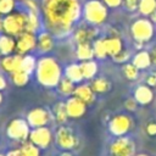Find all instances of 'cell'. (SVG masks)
<instances>
[{
  "label": "cell",
  "instance_id": "1",
  "mask_svg": "<svg viewBox=\"0 0 156 156\" xmlns=\"http://www.w3.org/2000/svg\"><path fill=\"white\" fill-rule=\"evenodd\" d=\"M43 15L46 27L56 35L69 32L79 17L77 0H43Z\"/></svg>",
  "mask_w": 156,
  "mask_h": 156
},
{
  "label": "cell",
  "instance_id": "2",
  "mask_svg": "<svg viewBox=\"0 0 156 156\" xmlns=\"http://www.w3.org/2000/svg\"><path fill=\"white\" fill-rule=\"evenodd\" d=\"M37 78L45 87H55L61 79V69L52 57H43L37 66Z\"/></svg>",
  "mask_w": 156,
  "mask_h": 156
},
{
  "label": "cell",
  "instance_id": "3",
  "mask_svg": "<svg viewBox=\"0 0 156 156\" xmlns=\"http://www.w3.org/2000/svg\"><path fill=\"white\" fill-rule=\"evenodd\" d=\"M28 13L11 12L2 20V29L10 37H18L27 29Z\"/></svg>",
  "mask_w": 156,
  "mask_h": 156
},
{
  "label": "cell",
  "instance_id": "4",
  "mask_svg": "<svg viewBox=\"0 0 156 156\" xmlns=\"http://www.w3.org/2000/svg\"><path fill=\"white\" fill-rule=\"evenodd\" d=\"M84 16L90 23L99 24V23H102L106 20L107 11H106L105 5L101 1L90 0L84 6Z\"/></svg>",
  "mask_w": 156,
  "mask_h": 156
},
{
  "label": "cell",
  "instance_id": "5",
  "mask_svg": "<svg viewBox=\"0 0 156 156\" xmlns=\"http://www.w3.org/2000/svg\"><path fill=\"white\" fill-rule=\"evenodd\" d=\"M130 32H132L133 38L136 41H140V43L147 41L154 34L152 22L146 18L136 20L135 22H133V24L130 27Z\"/></svg>",
  "mask_w": 156,
  "mask_h": 156
},
{
  "label": "cell",
  "instance_id": "6",
  "mask_svg": "<svg viewBox=\"0 0 156 156\" xmlns=\"http://www.w3.org/2000/svg\"><path fill=\"white\" fill-rule=\"evenodd\" d=\"M7 134L10 138L16 139V140H24L27 136H29V128L28 123L23 119H13L10 122L7 127Z\"/></svg>",
  "mask_w": 156,
  "mask_h": 156
},
{
  "label": "cell",
  "instance_id": "7",
  "mask_svg": "<svg viewBox=\"0 0 156 156\" xmlns=\"http://www.w3.org/2000/svg\"><path fill=\"white\" fill-rule=\"evenodd\" d=\"M112 156H132L134 154V144L128 138H118L110 146Z\"/></svg>",
  "mask_w": 156,
  "mask_h": 156
},
{
  "label": "cell",
  "instance_id": "8",
  "mask_svg": "<svg viewBox=\"0 0 156 156\" xmlns=\"http://www.w3.org/2000/svg\"><path fill=\"white\" fill-rule=\"evenodd\" d=\"M35 45H37V38L34 37V33L23 32L22 34H20L17 37L15 50H16L17 55H22V54L30 51Z\"/></svg>",
  "mask_w": 156,
  "mask_h": 156
},
{
  "label": "cell",
  "instance_id": "9",
  "mask_svg": "<svg viewBox=\"0 0 156 156\" xmlns=\"http://www.w3.org/2000/svg\"><path fill=\"white\" fill-rule=\"evenodd\" d=\"M132 124V119L126 115H117L110 122V130L115 135H123L126 134Z\"/></svg>",
  "mask_w": 156,
  "mask_h": 156
},
{
  "label": "cell",
  "instance_id": "10",
  "mask_svg": "<svg viewBox=\"0 0 156 156\" xmlns=\"http://www.w3.org/2000/svg\"><path fill=\"white\" fill-rule=\"evenodd\" d=\"M29 139L30 143L39 147H46L51 141V133L45 127H38L29 133Z\"/></svg>",
  "mask_w": 156,
  "mask_h": 156
},
{
  "label": "cell",
  "instance_id": "11",
  "mask_svg": "<svg viewBox=\"0 0 156 156\" xmlns=\"http://www.w3.org/2000/svg\"><path fill=\"white\" fill-rule=\"evenodd\" d=\"M56 143L63 149H72V147H74L77 140H76L73 132L69 128L61 127V128H58V130L56 133Z\"/></svg>",
  "mask_w": 156,
  "mask_h": 156
},
{
  "label": "cell",
  "instance_id": "12",
  "mask_svg": "<svg viewBox=\"0 0 156 156\" xmlns=\"http://www.w3.org/2000/svg\"><path fill=\"white\" fill-rule=\"evenodd\" d=\"M50 121V113L45 108H34L28 113V124L38 128L44 127Z\"/></svg>",
  "mask_w": 156,
  "mask_h": 156
},
{
  "label": "cell",
  "instance_id": "13",
  "mask_svg": "<svg viewBox=\"0 0 156 156\" xmlns=\"http://www.w3.org/2000/svg\"><path fill=\"white\" fill-rule=\"evenodd\" d=\"M66 110H67V115L69 117L78 118V117L84 115V112H85V104L82 100H79L78 98L73 96V98H71L66 102Z\"/></svg>",
  "mask_w": 156,
  "mask_h": 156
},
{
  "label": "cell",
  "instance_id": "14",
  "mask_svg": "<svg viewBox=\"0 0 156 156\" xmlns=\"http://www.w3.org/2000/svg\"><path fill=\"white\" fill-rule=\"evenodd\" d=\"M22 61L23 57L21 55H15V56H5L1 60V67L7 71V72H16L22 69Z\"/></svg>",
  "mask_w": 156,
  "mask_h": 156
},
{
  "label": "cell",
  "instance_id": "15",
  "mask_svg": "<svg viewBox=\"0 0 156 156\" xmlns=\"http://www.w3.org/2000/svg\"><path fill=\"white\" fill-rule=\"evenodd\" d=\"M73 96H76L79 100H82L85 105L91 104L94 101V91L90 88V85H79L78 88L74 89Z\"/></svg>",
  "mask_w": 156,
  "mask_h": 156
},
{
  "label": "cell",
  "instance_id": "16",
  "mask_svg": "<svg viewBox=\"0 0 156 156\" xmlns=\"http://www.w3.org/2000/svg\"><path fill=\"white\" fill-rule=\"evenodd\" d=\"M96 35V30L94 28H87V27H82L79 29L76 30L74 33V39L78 44H83V43H89L91 39H94Z\"/></svg>",
  "mask_w": 156,
  "mask_h": 156
},
{
  "label": "cell",
  "instance_id": "17",
  "mask_svg": "<svg viewBox=\"0 0 156 156\" xmlns=\"http://www.w3.org/2000/svg\"><path fill=\"white\" fill-rule=\"evenodd\" d=\"M134 96H135V100H136L138 102L145 105V104H149V102L152 100L154 94H152V90H151L149 87H146V85H140V87L136 88Z\"/></svg>",
  "mask_w": 156,
  "mask_h": 156
},
{
  "label": "cell",
  "instance_id": "18",
  "mask_svg": "<svg viewBox=\"0 0 156 156\" xmlns=\"http://www.w3.org/2000/svg\"><path fill=\"white\" fill-rule=\"evenodd\" d=\"M104 41L106 52L110 56H116L122 50V41L119 40V38H107L104 39Z\"/></svg>",
  "mask_w": 156,
  "mask_h": 156
},
{
  "label": "cell",
  "instance_id": "19",
  "mask_svg": "<svg viewBox=\"0 0 156 156\" xmlns=\"http://www.w3.org/2000/svg\"><path fill=\"white\" fill-rule=\"evenodd\" d=\"M16 40L10 35H1L0 37V54L9 55L15 50Z\"/></svg>",
  "mask_w": 156,
  "mask_h": 156
},
{
  "label": "cell",
  "instance_id": "20",
  "mask_svg": "<svg viewBox=\"0 0 156 156\" xmlns=\"http://www.w3.org/2000/svg\"><path fill=\"white\" fill-rule=\"evenodd\" d=\"M94 49L90 46L89 43H83V44H78V49H77V56L79 60L82 61H89L93 58L94 56Z\"/></svg>",
  "mask_w": 156,
  "mask_h": 156
},
{
  "label": "cell",
  "instance_id": "21",
  "mask_svg": "<svg viewBox=\"0 0 156 156\" xmlns=\"http://www.w3.org/2000/svg\"><path fill=\"white\" fill-rule=\"evenodd\" d=\"M151 63V56L146 51H140L134 56L133 65L139 69V68H147Z\"/></svg>",
  "mask_w": 156,
  "mask_h": 156
},
{
  "label": "cell",
  "instance_id": "22",
  "mask_svg": "<svg viewBox=\"0 0 156 156\" xmlns=\"http://www.w3.org/2000/svg\"><path fill=\"white\" fill-rule=\"evenodd\" d=\"M54 45L52 35L50 33H41L38 38V48L40 51H49Z\"/></svg>",
  "mask_w": 156,
  "mask_h": 156
},
{
  "label": "cell",
  "instance_id": "23",
  "mask_svg": "<svg viewBox=\"0 0 156 156\" xmlns=\"http://www.w3.org/2000/svg\"><path fill=\"white\" fill-rule=\"evenodd\" d=\"M80 66V71H82V74H83V78L85 79H89L91 77L95 76L96 71H98V67H96V63L94 61H83Z\"/></svg>",
  "mask_w": 156,
  "mask_h": 156
},
{
  "label": "cell",
  "instance_id": "24",
  "mask_svg": "<svg viewBox=\"0 0 156 156\" xmlns=\"http://www.w3.org/2000/svg\"><path fill=\"white\" fill-rule=\"evenodd\" d=\"M66 77L69 78L72 82L74 83H78L83 79V74H82V71H80V66L78 65H69L67 68H66Z\"/></svg>",
  "mask_w": 156,
  "mask_h": 156
},
{
  "label": "cell",
  "instance_id": "25",
  "mask_svg": "<svg viewBox=\"0 0 156 156\" xmlns=\"http://www.w3.org/2000/svg\"><path fill=\"white\" fill-rule=\"evenodd\" d=\"M90 88L94 93H105L110 89V82L105 78H95L93 79Z\"/></svg>",
  "mask_w": 156,
  "mask_h": 156
},
{
  "label": "cell",
  "instance_id": "26",
  "mask_svg": "<svg viewBox=\"0 0 156 156\" xmlns=\"http://www.w3.org/2000/svg\"><path fill=\"white\" fill-rule=\"evenodd\" d=\"M58 89H60V91L62 93V94H65V95H69V94H73V91H74V82H72L69 78H67V77H63V78H61L60 79V82H58Z\"/></svg>",
  "mask_w": 156,
  "mask_h": 156
},
{
  "label": "cell",
  "instance_id": "27",
  "mask_svg": "<svg viewBox=\"0 0 156 156\" xmlns=\"http://www.w3.org/2000/svg\"><path fill=\"white\" fill-rule=\"evenodd\" d=\"M138 7L143 15H151L156 11V0H140Z\"/></svg>",
  "mask_w": 156,
  "mask_h": 156
},
{
  "label": "cell",
  "instance_id": "28",
  "mask_svg": "<svg viewBox=\"0 0 156 156\" xmlns=\"http://www.w3.org/2000/svg\"><path fill=\"white\" fill-rule=\"evenodd\" d=\"M54 113H55V118L58 123H63L67 119V110H66V104L63 102H58L55 105L54 107Z\"/></svg>",
  "mask_w": 156,
  "mask_h": 156
},
{
  "label": "cell",
  "instance_id": "29",
  "mask_svg": "<svg viewBox=\"0 0 156 156\" xmlns=\"http://www.w3.org/2000/svg\"><path fill=\"white\" fill-rule=\"evenodd\" d=\"M11 74H12V82L16 85L22 87V85L27 84V82H28V74L29 73H27L26 71L20 69V71H16V72H13Z\"/></svg>",
  "mask_w": 156,
  "mask_h": 156
},
{
  "label": "cell",
  "instance_id": "30",
  "mask_svg": "<svg viewBox=\"0 0 156 156\" xmlns=\"http://www.w3.org/2000/svg\"><path fill=\"white\" fill-rule=\"evenodd\" d=\"M39 28V20H38V16L34 11H30L28 13V22H27V29L26 32H30V33H34L37 29Z\"/></svg>",
  "mask_w": 156,
  "mask_h": 156
},
{
  "label": "cell",
  "instance_id": "31",
  "mask_svg": "<svg viewBox=\"0 0 156 156\" xmlns=\"http://www.w3.org/2000/svg\"><path fill=\"white\" fill-rule=\"evenodd\" d=\"M93 49H94V54L98 57H100V58H105L106 57L107 52H106V49H105V41H104V39L95 40Z\"/></svg>",
  "mask_w": 156,
  "mask_h": 156
},
{
  "label": "cell",
  "instance_id": "32",
  "mask_svg": "<svg viewBox=\"0 0 156 156\" xmlns=\"http://www.w3.org/2000/svg\"><path fill=\"white\" fill-rule=\"evenodd\" d=\"M21 151L24 156H39V150L33 143H24L21 147Z\"/></svg>",
  "mask_w": 156,
  "mask_h": 156
},
{
  "label": "cell",
  "instance_id": "33",
  "mask_svg": "<svg viewBox=\"0 0 156 156\" xmlns=\"http://www.w3.org/2000/svg\"><path fill=\"white\" fill-rule=\"evenodd\" d=\"M15 7V0H0V13L9 15Z\"/></svg>",
  "mask_w": 156,
  "mask_h": 156
},
{
  "label": "cell",
  "instance_id": "34",
  "mask_svg": "<svg viewBox=\"0 0 156 156\" xmlns=\"http://www.w3.org/2000/svg\"><path fill=\"white\" fill-rule=\"evenodd\" d=\"M35 67V60L32 56H24L22 61V69L27 73H30Z\"/></svg>",
  "mask_w": 156,
  "mask_h": 156
},
{
  "label": "cell",
  "instance_id": "35",
  "mask_svg": "<svg viewBox=\"0 0 156 156\" xmlns=\"http://www.w3.org/2000/svg\"><path fill=\"white\" fill-rule=\"evenodd\" d=\"M123 72H124V74H126V77L128 79H135L136 76H138V68L133 63L126 65L124 68H123Z\"/></svg>",
  "mask_w": 156,
  "mask_h": 156
},
{
  "label": "cell",
  "instance_id": "36",
  "mask_svg": "<svg viewBox=\"0 0 156 156\" xmlns=\"http://www.w3.org/2000/svg\"><path fill=\"white\" fill-rule=\"evenodd\" d=\"M139 1L140 0H123V4L129 11H133L139 6Z\"/></svg>",
  "mask_w": 156,
  "mask_h": 156
},
{
  "label": "cell",
  "instance_id": "37",
  "mask_svg": "<svg viewBox=\"0 0 156 156\" xmlns=\"http://www.w3.org/2000/svg\"><path fill=\"white\" fill-rule=\"evenodd\" d=\"M113 58H115V61H117V62H123V61H126V60L128 58V52L122 49L116 56H113Z\"/></svg>",
  "mask_w": 156,
  "mask_h": 156
},
{
  "label": "cell",
  "instance_id": "38",
  "mask_svg": "<svg viewBox=\"0 0 156 156\" xmlns=\"http://www.w3.org/2000/svg\"><path fill=\"white\" fill-rule=\"evenodd\" d=\"M106 5H108V6H111V7H117V6H119L121 4H122V1L123 0H102Z\"/></svg>",
  "mask_w": 156,
  "mask_h": 156
},
{
  "label": "cell",
  "instance_id": "39",
  "mask_svg": "<svg viewBox=\"0 0 156 156\" xmlns=\"http://www.w3.org/2000/svg\"><path fill=\"white\" fill-rule=\"evenodd\" d=\"M126 107H127L128 110H135V107H136V100H134V99H128V100L126 101Z\"/></svg>",
  "mask_w": 156,
  "mask_h": 156
},
{
  "label": "cell",
  "instance_id": "40",
  "mask_svg": "<svg viewBox=\"0 0 156 156\" xmlns=\"http://www.w3.org/2000/svg\"><path fill=\"white\" fill-rule=\"evenodd\" d=\"M146 132L150 135H156V123H149L146 127Z\"/></svg>",
  "mask_w": 156,
  "mask_h": 156
},
{
  "label": "cell",
  "instance_id": "41",
  "mask_svg": "<svg viewBox=\"0 0 156 156\" xmlns=\"http://www.w3.org/2000/svg\"><path fill=\"white\" fill-rule=\"evenodd\" d=\"M147 84L151 85V87L156 85V73H151V74L149 76V78H147Z\"/></svg>",
  "mask_w": 156,
  "mask_h": 156
},
{
  "label": "cell",
  "instance_id": "42",
  "mask_svg": "<svg viewBox=\"0 0 156 156\" xmlns=\"http://www.w3.org/2000/svg\"><path fill=\"white\" fill-rule=\"evenodd\" d=\"M7 156H24V155H23V152L20 149V150H12V151H10L7 154Z\"/></svg>",
  "mask_w": 156,
  "mask_h": 156
},
{
  "label": "cell",
  "instance_id": "43",
  "mask_svg": "<svg viewBox=\"0 0 156 156\" xmlns=\"http://www.w3.org/2000/svg\"><path fill=\"white\" fill-rule=\"evenodd\" d=\"M5 87H6V82H5L4 77L0 76V90H1V89H5Z\"/></svg>",
  "mask_w": 156,
  "mask_h": 156
},
{
  "label": "cell",
  "instance_id": "44",
  "mask_svg": "<svg viewBox=\"0 0 156 156\" xmlns=\"http://www.w3.org/2000/svg\"><path fill=\"white\" fill-rule=\"evenodd\" d=\"M150 56H151V61H152V62L156 65V48H155V49L151 51V55H150Z\"/></svg>",
  "mask_w": 156,
  "mask_h": 156
},
{
  "label": "cell",
  "instance_id": "45",
  "mask_svg": "<svg viewBox=\"0 0 156 156\" xmlns=\"http://www.w3.org/2000/svg\"><path fill=\"white\" fill-rule=\"evenodd\" d=\"M61 156H72V155L68 154V152H63V154H61Z\"/></svg>",
  "mask_w": 156,
  "mask_h": 156
},
{
  "label": "cell",
  "instance_id": "46",
  "mask_svg": "<svg viewBox=\"0 0 156 156\" xmlns=\"http://www.w3.org/2000/svg\"><path fill=\"white\" fill-rule=\"evenodd\" d=\"M1 29H2V21L0 20V30H1Z\"/></svg>",
  "mask_w": 156,
  "mask_h": 156
},
{
  "label": "cell",
  "instance_id": "47",
  "mask_svg": "<svg viewBox=\"0 0 156 156\" xmlns=\"http://www.w3.org/2000/svg\"><path fill=\"white\" fill-rule=\"evenodd\" d=\"M1 100H2V96H1V93H0V102H1Z\"/></svg>",
  "mask_w": 156,
  "mask_h": 156
},
{
  "label": "cell",
  "instance_id": "48",
  "mask_svg": "<svg viewBox=\"0 0 156 156\" xmlns=\"http://www.w3.org/2000/svg\"><path fill=\"white\" fill-rule=\"evenodd\" d=\"M138 156H146V155H138Z\"/></svg>",
  "mask_w": 156,
  "mask_h": 156
},
{
  "label": "cell",
  "instance_id": "49",
  "mask_svg": "<svg viewBox=\"0 0 156 156\" xmlns=\"http://www.w3.org/2000/svg\"><path fill=\"white\" fill-rule=\"evenodd\" d=\"M0 156H4V155H0Z\"/></svg>",
  "mask_w": 156,
  "mask_h": 156
}]
</instances>
